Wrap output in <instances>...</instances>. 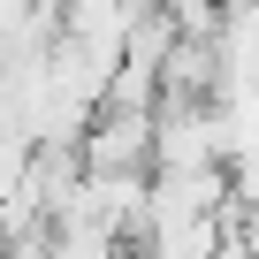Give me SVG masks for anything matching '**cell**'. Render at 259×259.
<instances>
[{
    "mask_svg": "<svg viewBox=\"0 0 259 259\" xmlns=\"http://www.w3.org/2000/svg\"><path fill=\"white\" fill-rule=\"evenodd\" d=\"M122 259H160V251H153V244H130V251H122Z\"/></svg>",
    "mask_w": 259,
    "mask_h": 259,
    "instance_id": "obj_1",
    "label": "cell"
}]
</instances>
